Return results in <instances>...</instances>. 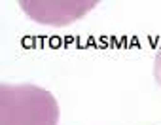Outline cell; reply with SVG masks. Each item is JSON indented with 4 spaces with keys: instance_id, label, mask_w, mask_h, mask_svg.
<instances>
[{
    "instance_id": "obj_1",
    "label": "cell",
    "mask_w": 161,
    "mask_h": 125,
    "mask_svg": "<svg viewBox=\"0 0 161 125\" xmlns=\"http://www.w3.org/2000/svg\"><path fill=\"white\" fill-rule=\"evenodd\" d=\"M155 78H157V82L161 85V51H159V55L155 59Z\"/></svg>"
}]
</instances>
